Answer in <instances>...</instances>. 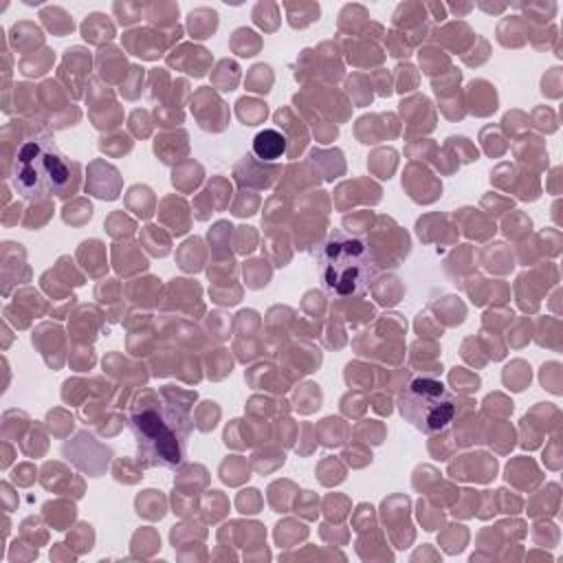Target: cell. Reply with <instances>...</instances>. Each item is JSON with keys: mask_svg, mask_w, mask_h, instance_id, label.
Instances as JSON below:
<instances>
[{"mask_svg": "<svg viewBox=\"0 0 563 563\" xmlns=\"http://www.w3.org/2000/svg\"><path fill=\"white\" fill-rule=\"evenodd\" d=\"M286 136L273 128H266L262 132L255 134L253 139V154L260 158V161H277L286 154Z\"/></svg>", "mask_w": 563, "mask_h": 563, "instance_id": "cell-5", "label": "cell"}, {"mask_svg": "<svg viewBox=\"0 0 563 563\" xmlns=\"http://www.w3.org/2000/svg\"><path fill=\"white\" fill-rule=\"evenodd\" d=\"M321 284L330 297H363L376 277V262L369 244L343 229H334L319 251Z\"/></svg>", "mask_w": 563, "mask_h": 563, "instance_id": "cell-2", "label": "cell"}, {"mask_svg": "<svg viewBox=\"0 0 563 563\" xmlns=\"http://www.w3.org/2000/svg\"><path fill=\"white\" fill-rule=\"evenodd\" d=\"M128 427L136 440L143 466L178 468L187 457L194 429L189 409L165 394L145 391L128 411Z\"/></svg>", "mask_w": 563, "mask_h": 563, "instance_id": "cell-1", "label": "cell"}, {"mask_svg": "<svg viewBox=\"0 0 563 563\" xmlns=\"http://www.w3.org/2000/svg\"><path fill=\"white\" fill-rule=\"evenodd\" d=\"M400 416L420 433L444 431L457 416L455 394L433 376H413L396 398Z\"/></svg>", "mask_w": 563, "mask_h": 563, "instance_id": "cell-4", "label": "cell"}, {"mask_svg": "<svg viewBox=\"0 0 563 563\" xmlns=\"http://www.w3.org/2000/svg\"><path fill=\"white\" fill-rule=\"evenodd\" d=\"M73 165L48 139L24 141L13 158L11 185L26 200L64 196L70 187Z\"/></svg>", "mask_w": 563, "mask_h": 563, "instance_id": "cell-3", "label": "cell"}]
</instances>
